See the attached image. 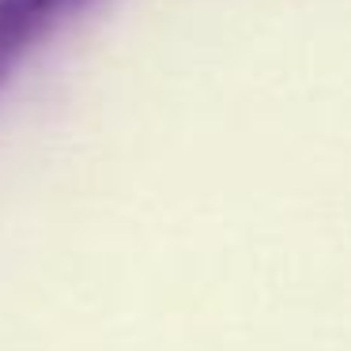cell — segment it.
<instances>
[{
  "instance_id": "1",
  "label": "cell",
  "mask_w": 351,
  "mask_h": 351,
  "mask_svg": "<svg viewBox=\"0 0 351 351\" xmlns=\"http://www.w3.org/2000/svg\"><path fill=\"white\" fill-rule=\"evenodd\" d=\"M95 0H0V87L80 8Z\"/></svg>"
}]
</instances>
